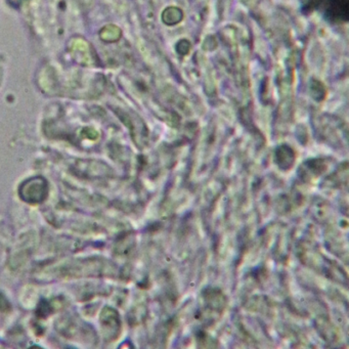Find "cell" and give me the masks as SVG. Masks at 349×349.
Masks as SVG:
<instances>
[{
  "label": "cell",
  "mask_w": 349,
  "mask_h": 349,
  "mask_svg": "<svg viewBox=\"0 0 349 349\" xmlns=\"http://www.w3.org/2000/svg\"><path fill=\"white\" fill-rule=\"evenodd\" d=\"M19 194L23 201L30 204L43 202L48 194L47 182L42 177H32L24 181L19 189Z\"/></svg>",
  "instance_id": "6da1fadb"
},
{
  "label": "cell",
  "mask_w": 349,
  "mask_h": 349,
  "mask_svg": "<svg viewBox=\"0 0 349 349\" xmlns=\"http://www.w3.org/2000/svg\"><path fill=\"white\" fill-rule=\"evenodd\" d=\"M349 0H327L328 18L335 22H345L349 16Z\"/></svg>",
  "instance_id": "7a4b0ae2"
},
{
  "label": "cell",
  "mask_w": 349,
  "mask_h": 349,
  "mask_svg": "<svg viewBox=\"0 0 349 349\" xmlns=\"http://www.w3.org/2000/svg\"><path fill=\"white\" fill-rule=\"evenodd\" d=\"M72 53H74V57H77L81 54V56H79L76 60L81 62L82 64H93L91 60L90 49L85 41H81V43H75L74 47L72 48Z\"/></svg>",
  "instance_id": "3957f363"
},
{
  "label": "cell",
  "mask_w": 349,
  "mask_h": 349,
  "mask_svg": "<svg viewBox=\"0 0 349 349\" xmlns=\"http://www.w3.org/2000/svg\"><path fill=\"white\" fill-rule=\"evenodd\" d=\"M182 16H184L182 11L178 7H174V6L166 8L162 13L163 22L168 26H173L179 23L182 20Z\"/></svg>",
  "instance_id": "277c9868"
},
{
  "label": "cell",
  "mask_w": 349,
  "mask_h": 349,
  "mask_svg": "<svg viewBox=\"0 0 349 349\" xmlns=\"http://www.w3.org/2000/svg\"><path fill=\"white\" fill-rule=\"evenodd\" d=\"M102 40L107 42H114L117 41L121 37V30L114 25L106 26L102 29L101 34H99Z\"/></svg>",
  "instance_id": "5b68a950"
},
{
  "label": "cell",
  "mask_w": 349,
  "mask_h": 349,
  "mask_svg": "<svg viewBox=\"0 0 349 349\" xmlns=\"http://www.w3.org/2000/svg\"><path fill=\"white\" fill-rule=\"evenodd\" d=\"M311 95L315 101H322L326 96V88L320 81L313 80L311 83Z\"/></svg>",
  "instance_id": "8992f818"
},
{
  "label": "cell",
  "mask_w": 349,
  "mask_h": 349,
  "mask_svg": "<svg viewBox=\"0 0 349 349\" xmlns=\"http://www.w3.org/2000/svg\"><path fill=\"white\" fill-rule=\"evenodd\" d=\"M190 43L188 40H181L178 42V44L176 45V49L178 54L180 55H187L190 52Z\"/></svg>",
  "instance_id": "52a82bcc"
},
{
  "label": "cell",
  "mask_w": 349,
  "mask_h": 349,
  "mask_svg": "<svg viewBox=\"0 0 349 349\" xmlns=\"http://www.w3.org/2000/svg\"><path fill=\"white\" fill-rule=\"evenodd\" d=\"M24 0H8V2L12 5V6H19Z\"/></svg>",
  "instance_id": "ba28073f"
}]
</instances>
